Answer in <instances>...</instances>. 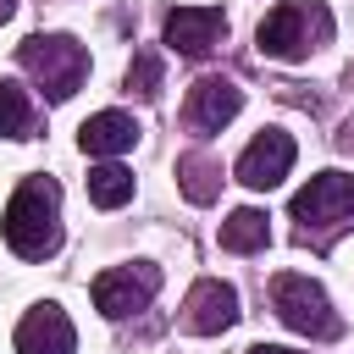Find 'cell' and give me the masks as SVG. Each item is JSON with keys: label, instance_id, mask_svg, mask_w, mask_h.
Returning a JSON list of instances; mask_svg holds the SVG:
<instances>
[{"label": "cell", "instance_id": "e0dca14e", "mask_svg": "<svg viewBox=\"0 0 354 354\" xmlns=\"http://www.w3.org/2000/svg\"><path fill=\"white\" fill-rule=\"evenodd\" d=\"M127 88L133 94H160V55H149V50H138L133 55V66H127Z\"/></svg>", "mask_w": 354, "mask_h": 354}, {"label": "cell", "instance_id": "5bb4252c", "mask_svg": "<svg viewBox=\"0 0 354 354\" xmlns=\"http://www.w3.org/2000/svg\"><path fill=\"white\" fill-rule=\"evenodd\" d=\"M88 199H94L100 210L127 205V199H133V171H127V166H94V171H88Z\"/></svg>", "mask_w": 354, "mask_h": 354}, {"label": "cell", "instance_id": "9c48e42d", "mask_svg": "<svg viewBox=\"0 0 354 354\" xmlns=\"http://www.w3.org/2000/svg\"><path fill=\"white\" fill-rule=\"evenodd\" d=\"M221 33H227V17H221L216 6H177V11L166 17V44L183 50V55H205V50H216Z\"/></svg>", "mask_w": 354, "mask_h": 354}, {"label": "cell", "instance_id": "8992f818", "mask_svg": "<svg viewBox=\"0 0 354 354\" xmlns=\"http://www.w3.org/2000/svg\"><path fill=\"white\" fill-rule=\"evenodd\" d=\"M155 288H160V271L155 266H116V271H100L94 277V304H100V315H133V310H144L149 299H155Z\"/></svg>", "mask_w": 354, "mask_h": 354}, {"label": "cell", "instance_id": "ac0fdd59", "mask_svg": "<svg viewBox=\"0 0 354 354\" xmlns=\"http://www.w3.org/2000/svg\"><path fill=\"white\" fill-rule=\"evenodd\" d=\"M249 354H288V348H271V343H260V348H249Z\"/></svg>", "mask_w": 354, "mask_h": 354}, {"label": "cell", "instance_id": "7c38bea8", "mask_svg": "<svg viewBox=\"0 0 354 354\" xmlns=\"http://www.w3.org/2000/svg\"><path fill=\"white\" fill-rule=\"evenodd\" d=\"M133 138H138V127H133L127 111H100L77 127L83 155H122V149H133Z\"/></svg>", "mask_w": 354, "mask_h": 354}, {"label": "cell", "instance_id": "3957f363", "mask_svg": "<svg viewBox=\"0 0 354 354\" xmlns=\"http://www.w3.org/2000/svg\"><path fill=\"white\" fill-rule=\"evenodd\" d=\"M22 66L44 83L50 100H72L77 83L88 77V50L77 39H66V33H39V39L22 44Z\"/></svg>", "mask_w": 354, "mask_h": 354}, {"label": "cell", "instance_id": "7a4b0ae2", "mask_svg": "<svg viewBox=\"0 0 354 354\" xmlns=\"http://www.w3.org/2000/svg\"><path fill=\"white\" fill-rule=\"evenodd\" d=\"M332 39V11L321 0H282L260 22V50L271 61H304L315 44Z\"/></svg>", "mask_w": 354, "mask_h": 354}, {"label": "cell", "instance_id": "52a82bcc", "mask_svg": "<svg viewBox=\"0 0 354 354\" xmlns=\"http://www.w3.org/2000/svg\"><path fill=\"white\" fill-rule=\"evenodd\" d=\"M288 166H293V138L277 133V127H266V133L238 155V183H249V188H277V183L288 177Z\"/></svg>", "mask_w": 354, "mask_h": 354}, {"label": "cell", "instance_id": "4fadbf2b", "mask_svg": "<svg viewBox=\"0 0 354 354\" xmlns=\"http://www.w3.org/2000/svg\"><path fill=\"white\" fill-rule=\"evenodd\" d=\"M266 238H271V227H266V210H254V205H243L221 221V249L254 254V249H266Z\"/></svg>", "mask_w": 354, "mask_h": 354}, {"label": "cell", "instance_id": "277c9868", "mask_svg": "<svg viewBox=\"0 0 354 354\" xmlns=\"http://www.w3.org/2000/svg\"><path fill=\"white\" fill-rule=\"evenodd\" d=\"M271 310L282 315V326H293V332H304V337H337V332H343V321L332 315L326 293H321L310 277H299V271H288V277L271 282Z\"/></svg>", "mask_w": 354, "mask_h": 354}, {"label": "cell", "instance_id": "9a60e30c", "mask_svg": "<svg viewBox=\"0 0 354 354\" xmlns=\"http://www.w3.org/2000/svg\"><path fill=\"white\" fill-rule=\"evenodd\" d=\"M0 133L6 138H28L33 133V105L17 83H0Z\"/></svg>", "mask_w": 354, "mask_h": 354}, {"label": "cell", "instance_id": "2e32d148", "mask_svg": "<svg viewBox=\"0 0 354 354\" xmlns=\"http://www.w3.org/2000/svg\"><path fill=\"white\" fill-rule=\"evenodd\" d=\"M177 177H183V194L194 199V205H210L216 199V166L205 160V155H188V160H177Z\"/></svg>", "mask_w": 354, "mask_h": 354}, {"label": "cell", "instance_id": "ba28073f", "mask_svg": "<svg viewBox=\"0 0 354 354\" xmlns=\"http://www.w3.org/2000/svg\"><path fill=\"white\" fill-rule=\"evenodd\" d=\"M72 348H77V332L61 304H39L17 321V354H72Z\"/></svg>", "mask_w": 354, "mask_h": 354}, {"label": "cell", "instance_id": "30bf717a", "mask_svg": "<svg viewBox=\"0 0 354 354\" xmlns=\"http://www.w3.org/2000/svg\"><path fill=\"white\" fill-rule=\"evenodd\" d=\"M238 105H243V94L227 77H199L194 94H188V127L194 133H221L238 116Z\"/></svg>", "mask_w": 354, "mask_h": 354}, {"label": "cell", "instance_id": "5b68a950", "mask_svg": "<svg viewBox=\"0 0 354 354\" xmlns=\"http://www.w3.org/2000/svg\"><path fill=\"white\" fill-rule=\"evenodd\" d=\"M343 216H354V177H343V171H321L293 194V221L304 232L310 227H332Z\"/></svg>", "mask_w": 354, "mask_h": 354}, {"label": "cell", "instance_id": "8fae6325", "mask_svg": "<svg viewBox=\"0 0 354 354\" xmlns=\"http://www.w3.org/2000/svg\"><path fill=\"white\" fill-rule=\"evenodd\" d=\"M188 332H227L232 321H238V293L227 288V282H199L194 293H188Z\"/></svg>", "mask_w": 354, "mask_h": 354}, {"label": "cell", "instance_id": "d6986e66", "mask_svg": "<svg viewBox=\"0 0 354 354\" xmlns=\"http://www.w3.org/2000/svg\"><path fill=\"white\" fill-rule=\"evenodd\" d=\"M6 17H11V0H0V22H6Z\"/></svg>", "mask_w": 354, "mask_h": 354}, {"label": "cell", "instance_id": "6da1fadb", "mask_svg": "<svg viewBox=\"0 0 354 354\" xmlns=\"http://www.w3.org/2000/svg\"><path fill=\"white\" fill-rule=\"evenodd\" d=\"M6 243L22 254V260H44L61 249V188L50 177H28L11 205H6V221H0Z\"/></svg>", "mask_w": 354, "mask_h": 354}]
</instances>
